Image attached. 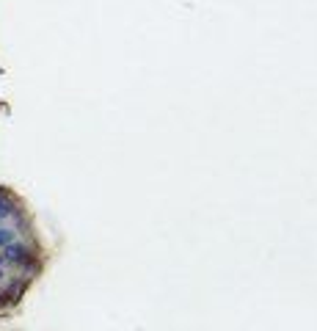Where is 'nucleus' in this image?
<instances>
[{
    "label": "nucleus",
    "mask_w": 317,
    "mask_h": 331,
    "mask_svg": "<svg viewBox=\"0 0 317 331\" xmlns=\"http://www.w3.org/2000/svg\"><path fill=\"white\" fill-rule=\"evenodd\" d=\"M9 243H11V232L0 229V246H9Z\"/></svg>",
    "instance_id": "f257e3e1"
},
{
    "label": "nucleus",
    "mask_w": 317,
    "mask_h": 331,
    "mask_svg": "<svg viewBox=\"0 0 317 331\" xmlns=\"http://www.w3.org/2000/svg\"><path fill=\"white\" fill-rule=\"evenodd\" d=\"M0 276H3V271H0Z\"/></svg>",
    "instance_id": "f03ea898"
}]
</instances>
